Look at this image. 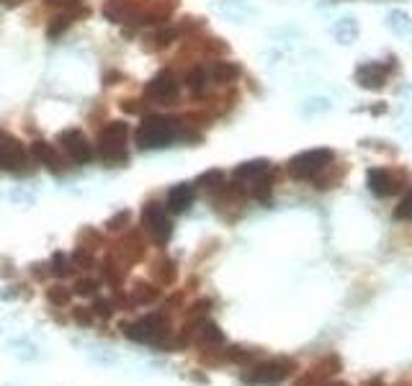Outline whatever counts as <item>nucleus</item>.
Masks as SVG:
<instances>
[{
	"instance_id": "nucleus-46",
	"label": "nucleus",
	"mask_w": 412,
	"mask_h": 386,
	"mask_svg": "<svg viewBox=\"0 0 412 386\" xmlns=\"http://www.w3.org/2000/svg\"><path fill=\"white\" fill-rule=\"evenodd\" d=\"M0 335H3V327H0Z\"/></svg>"
},
{
	"instance_id": "nucleus-45",
	"label": "nucleus",
	"mask_w": 412,
	"mask_h": 386,
	"mask_svg": "<svg viewBox=\"0 0 412 386\" xmlns=\"http://www.w3.org/2000/svg\"><path fill=\"white\" fill-rule=\"evenodd\" d=\"M405 96H407V98H412V85H410V88L405 90Z\"/></svg>"
},
{
	"instance_id": "nucleus-20",
	"label": "nucleus",
	"mask_w": 412,
	"mask_h": 386,
	"mask_svg": "<svg viewBox=\"0 0 412 386\" xmlns=\"http://www.w3.org/2000/svg\"><path fill=\"white\" fill-rule=\"evenodd\" d=\"M88 13V8H82V11H62L57 18H52V23H49V29H46V37L49 39H60L65 31L73 26V23L80 18V15Z\"/></svg>"
},
{
	"instance_id": "nucleus-34",
	"label": "nucleus",
	"mask_w": 412,
	"mask_h": 386,
	"mask_svg": "<svg viewBox=\"0 0 412 386\" xmlns=\"http://www.w3.org/2000/svg\"><path fill=\"white\" fill-rule=\"evenodd\" d=\"M88 361H90V363H96V366H106V368H108V366H116V363H119V356H116L113 350L98 348V350H93V353H90Z\"/></svg>"
},
{
	"instance_id": "nucleus-44",
	"label": "nucleus",
	"mask_w": 412,
	"mask_h": 386,
	"mask_svg": "<svg viewBox=\"0 0 412 386\" xmlns=\"http://www.w3.org/2000/svg\"><path fill=\"white\" fill-rule=\"evenodd\" d=\"M323 386H351V384H345V381H325Z\"/></svg>"
},
{
	"instance_id": "nucleus-40",
	"label": "nucleus",
	"mask_w": 412,
	"mask_h": 386,
	"mask_svg": "<svg viewBox=\"0 0 412 386\" xmlns=\"http://www.w3.org/2000/svg\"><path fill=\"white\" fill-rule=\"evenodd\" d=\"M73 317H75L80 325H90V322L96 320L93 312H90V306H75V309H73Z\"/></svg>"
},
{
	"instance_id": "nucleus-43",
	"label": "nucleus",
	"mask_w": 412,
	"mask_h": 386,
	"mask_svg": "<svg viewBox=\"0 0 412 386\" xmlns=\"http://www.w3.org/2000/svg\"><path fill=\"white\" fill-rule=\"evenodd\" d=\"M363 386H384V381L379 379V376H376V379H371V381H366V384Z\"/></svg>"
},
{
	"instance_id": "nucleus-18",
	"label": "nucleus",
	"mask_w": 412,
	"mask_h": 386,
	"mask_svg": "<svg viewBox=\"0 0 412 386\" xmlns=\"http://www.w3.org/2000/svg\"><path fill=\"white\" fill-rule=\"evenodd\" d=\"M206 70H209L211 80L219 82V85H230V82H235L240 77V65H235V62H230V60L211 62V67H206Z\"/></svg>"
},
{
	"instance_id": "nucleus-41",
	"label": "nucleus",
	"mask_w": 412,
	"mask_h": 386,
	"mask_svg": "<svg viewBox=\"0 0 412 386\" xmlns=\"http://www.w3.org/2000/svg\"><path fill=\"white\" fill-rule=\"evenodd\" d=\"M121 108L127 113H142L144 111V101H135V98H127L124 104H121Z\"/></svg>"
},
{
	"instance_id": "nucleus-31",
	"label": "nucleus",
	"mask_w": 412,
	"mask_h": 386,
	"mask_svg": "<svg viewBox=\"0 0 412 386\" xmlns=\"http://www.w3.org/2000/svg\"><path fill=\"white\" fill-rule=\"evenodd\" d=\"M270 191H273V180H270V173L268 175H263L261 180H255L250 183V196L258 201H268L270 199Z\"/></svg>"
},
{
	"instance_id": "nucleus-12",
	"label": "nucleus",
	"mask_w": 412,
	"mask_h": 386,
	"mask_svg": "<svg viewBox=\"0 0 412 386\" xmlns=\"http://www.w3.org/2000/svg\"><path fill=\"white\" fill-rule=\"evenodd\" d=\"M29 155L34 157L37 163L44 165L46 170H52V173H65L68 170V165H65V160L60 157V152L54 149V144H49V142H44V139L31 142Z\"/></svg>"
},
{
	"instance_id": "nucleus-21",
	"label": "nucleus",
	"mask_w": 412,
	"mask_h": 386,
	"mask_svg": "<svg viewBox=\"0 0 412 386\" xmlns=\"http://www.w3.org/2000/svg\"><path fill=\"white\" fill-rule=\"evenodd\" d=\"M135 13V3L132 0H106L104 6V15L111 23H124L132 18Z\"/></svg>"
},
{
	"instance_id": "nucleus-14",
	"label": "nucleus",
	"mask_w": 412,
	"mask_h": 386,
	"mask_svg": "<svg viewBox=\"0 0 412 386\" xmlns=\"http://www.w3.org/2000/svg\"><path fill=\"white\" fill-rule=\"evenodd\" d=\"M183 37V29L178 26H158V29L152 31V34H147V39H144V49L147 52H163V49H168V46L173 44V42H178V39Z\"/></svg>"
},
{
	"instance_id": "nucleus-5",
	"label": "nucleus",
	"mask_w": 412,
	"mask_h": 386,
	"mask_svg": "<svg viewBox=\"0 0 412 386\" xmlns=\"http://www.w3.org/2000/svg\"><path fill=\"white\" fill-rule=\"evenodd\" d=\"M335 163V152L330 147H315L304 149L299 155H294L286 165V170L294 180H315L325 168Z\"/></svg>"
},
{
	"instance_id": "nucleus-4",
	"label": "nucleus",
	"mask_w": 412,
	"mask_h": 386,
	"mask_svg": "<svg viewBox=\"0 0 412 386\" xmlns=\"http://www.w3.org/2000/svg\"><path fill=\"white\" fill-rule=\"evenodd\" d=\"M296 371V361L294 358H268V361H261V363L250 366L245 373H242V381L250 386H278L284 384L292 373Z\"/></svg>"
},
{
	"instance_id": "nucleus-10",
	"label": "nucleus",
	"mask_w": 412,
	"mask_h": 386,
	"mask_svg": "<svg viewBox=\"0 0 412 386\" xmlns=\"http://www.w3.org/2000/svg\"><path fill=\"white\" fill-rule=\"evenodd\" d=\"M394 57H392V65H384V62H363V65L356 67V82H358L363 90H382L389 80L392 70H397L394 65Z\"/></svg>"
},
{
	"instance_id": "nucleus-19",
	"label": "nucleus",
	"mask_w": 412,
	"mask_h": 386,
	"mask_svg": "<svg viewBox=\"0 0 412 386\" xmlns=\"http://www.w3.org/2000/svg\"><path fill=\"white\" fill-rule=\"evenodd\" d=\"M119 255H124V258L129 260V263H135V260H139L144 255V237L139 235V232H127L124 235V239L119 242Z\"/></svg>"
},
{
	"instance_id": "nucleus-35",
	"label": "nucleus",
	"mask_w": 412,
	"mask_h": 386,
	"mask_svg": "<svg viewBox=\"0 0 412 386\" xmlns=\"http://www.w3.org/2000/svg\"><path fill=\"white\" fill-rule=\"evenodd\" d=\"M155 278H158V283H170L173 278H175V268H173V260H168V258H163L160 263H155Z\"/></svg>"
},
{
	"instance_id": "nucleus-24",
	"label": "nucleus",
	"mask_w": 412,
	"mask_h": 386,
	"mask_svg": "<svg viewBox=\"0 0 412 386\" xmlns=\"http://www.w3.org/2000/svg\"><path fill=\"white\" fill-rule=\"evenodd\" d=\"M101 278H104L108 286H113V289H119L121 281H124V268H119V263H116L113 255H108V258L101 263Z\"/></svg>"
},
{
	"instance_id": "nucleus-30",
	"label": "nucleus",
	"mask_w": 412,
	"mask_h": 386,
	"mask_svg": "<svg viewBox=\"0 0 412 386\" xmlns=\"http://www.w3.org/2000/svg\"><path fill=\"white\" fill-rule=\"evenodd\" d=\"M70 258H73L75 268H80V270H90V268L96 266V258H93V253H90V247H85V245H77Z\"/></svg>"
},
{
	"instance_id": "nucleus-42",
	"label": "nucleus",
	"mask_w": 412,
	"mask_h": 386,
	"mask_svg": "<svg viewBox=\"0 0 412 386\" xmlns=\"http://www.w3.org/2000/svg\"><path fill=\"white\" fill-rule=\"evenodd\" d=\"M6 8H13V6H21V3H26V0H0Z\"/></svg>"
},
{
	"instance_id": "nucleus-1",
	"label": "nucleus",
	"mask_w": 412,
	"mask_h": 386,
	"mask_svg": "<svg viewBox=\"0 0 412 386\" xmlns=\"http://www.w3.org/2000/svg\"><path fill=\"white\" fill-rule=\"evenodd\" d=\"M175 137H178V119L163 113H147L135 132V144L142 152H152V149L170 147Z\"/></svg>"
},
{
	"instance_id": "nucleus-3",
	"label": "nucleus",
	"mask_w": 412,
	"mask_h": 386,
	"mask_svg": "<svg viewBox=\"0 0 412 386\" xmlns=\"http://www.w3.org/2000/svg\"><path fill=\"white\" fill-rule=\"evenodd\" d=\"M127 134L129 127L124 121H108L96 139V157L108 168L124 165L129 160V147H127Z\"/></svg>"
},
{
	"instance_id": "nucleus-38",
	"label": "nucleus",
	"mask_w": 412,
	"mask_h": 386,
	"mask_svg": "<svg viewBox=\"0 0 412 386\" xmlns=\"http://www.w3.org/2000/svg\"><path fill=\"white\" fill-rule=\"evenodd\" d=\"M129 219H132V211H127V208H124V211H119L116 216H111V219H108V224H106V230H108V232L124 230V224H127Z\"/></svg>"
},
{
	"instance_id": "nucleus-8",
	"label": "nucleus",
	"mask_w": 412,
	"mask_h": 386,
	"mask_svg": "<svg viewBox=\"0 0 412 386\" xmlns=\"http://www.w3.org/2000/svg\"><path fill=\"white\" fill-rule=\"evenodd\" d=\"M57 144L65 155L70 157V163L75 165H88L96 160V147L85 139V134L80 129H65V132L57 137Z\"/></svg>"
},
{
	"instance_id": "nucleus-37",
	"label": "nucleus",
	"mask_w": 412,
	"mask_h": 386,
	"mask_svg": "<svg viewBox=\"0 0 412 386\" xmlns=\"http://www.w3.org/2000/svg\"><path fill=\"white\" fill-rule=\"evenodd\" d=\"M394 219H399V222H412V191L407 193L405 199L399 201V206L394 208Z\"/></svg>"
},
{
	"instance_id": "nucleus-15",
	"label": "nucleus",
	"mask_w": 412,
	"mask_h": 386,
	"mask_svg": "<svg viewBox=\"0 0 412 386\" xmlns=\"http://www.w3.org/2000/svg\"><path fill=\"white\" fill-rule=\"evenodd\" d=\"M6 350L13 358L23 361V363H34V361H39V358L44 356L42 348H39L34 340H29V337H11V340L6 342Z\"/></svg>"
},
{
	"instance_id": "nucleus-13",
	"label": "nucleus",
	"mask_w": 412,
	"mask_h": 386,
	"mask_svg": "<svg viewBox=\"0 0 412 386\" xmlns=\"http://www.w3.org/2000/svg\"><path fill=\"white\" fill-rule=\"evenodd\" d=\"M196 201V186L191 183H175V186L168 191V201H165V208L170 214H186L188 208L194 206Z\"/></svg>"
},
{
	"instance_id": "nucleus-33",
	"label": "nucleus",
	"mask_w": 412,
	"mask_h": 386,
	"mask_svg": "<svg viewBox=\"0 0 412 386\" xmlns=\"http://www.w3.org/2000/svg\"><path fill=\"white\" fill-rule=\"evenodd\" d=\"M46 299L54 306H68L70 299H73V289H68V286H52V289H46Z\"/></svg>"
},
{
	"instance_id": "nucleus-17",
	"label": "nucleus",
	"mask_w": 412,
	"mask_h": 386,
	"mask_svg": "<svg viewBox=\"0 0 412 386\" xmlns=\"http://www.w3.org/2000/svg\"><path fill=\"white\" fill-rule=\"evenodd\" d=\"M330 34H332V39H335L337 44L351 46V44H356V39H358L361 26H358V21H356V18H351V15H345V18H340V21L332 23V29H330Z\"/></svg>"
},
{
	"instance_id": "nucleus-6",
	"label": "nucleus",
	"mask_w": 412,
	"mask_h": 386,
	"mask_svg": "<svg viewBox=\"0 0 412 386\" xmlns=\"http://www.w3.org/2000/svg\"><path fill=\"white\" fill-rule=\"evenodd\" d=\"M142 227L158 245H168L173 237V222L170 211L160 201H147L142 206Z\"/></svg>"
},
{
	"instance_id": "nucleus-32",
	"label": "nucleus",
	"mask_w": 412,
	"mask_h": 386,
	"mask_svg": "<svg viewBox=\"0 0 412 386\" xmlns=\"http://www.w3.org/2000/svg\"><path fill=\"white\" fill-rule=\"evenodd\" d=\"M90 312H93V317L96 320H108V317H113V312H116V304H113L111 299H93V306H90Z\"/></svg>"
},
{
	"instance_id": "nucleus-27",
	"label": "nucleus",
	"mask_w": 412,
	"mask_h": 386,
	"mask_svg": "<svg viewBox=\"0 0 412 386\" xmlns=\"http://www.w3.org/2000/svg\"><path fill=\"white\" fill-rule=\"evenodd\" d=\"M222 183H225V173L219 170V168H211V170L201 173V175L196 178V188H199V191H206V193H214Z\"/></svg>"
},
{
	"instance_id": "nucleus-2",
	"label": "nucleus",
	"mask_w": 412,
	"mask_h": 386,
	"mask_svg": "<svg viewBox=\"0 0 412 386\" xmlns=\"http://www.w3.org/2000/svg\"><path fill=\"white\" fill-rule=\"evenodd\" d=\"M121 335L132 342H139V345H158V348H168V340H170V322H168V312H150L135 322H127V325L121 327Z\"/></svg>"
},
{
	"instance_id": "nucleus-26",
	"label": "nucleus",
	"mask_w": 412,
	"mask_h": 386,
	"mask_svg": "<svg viewBox=\"0 0 412 386\" xmlns=\"http://www.w3.org/2000/svg\"><path fill=\"white\" fill-rule=\"evenodd\" d=\"M158 297H160V289H158V286H152V283H137L135 291H132V299H129V304L144 306V304H152V301H155Z\"/></svg>"
},
{
	"instance_id": "nucleus-29",
	"label": "nucleus",
	"mask_w": 412,
	"mask_h": 386,
	"mask_svg": "<svg viewBox=\"0 0 412 386\" xmlns=\"http://www.w3.org/2000/svg\"><path fill=\"white\" fill-rule=\"evenodd\" d=\"M330 108H332V101H330V98H323V96L307 98V101L301 104V113H304V116H323V113H327Z\"/></svg>"
},
{
	"instance_id": "nucleus-39",
	"label": "nucleus",
	"mask_w": 412,
	"mask_h": 386,
	"mask_svg": "<svg viewBox=\"0 0 412 386\" xmlns=\"http://www.w3.org/2000/svg\"><path fill=\"white\" fill-rule=\"evenodd\" d=\"M11 199H13L15 204H21V206H31V204L37 201V193L26 191V188H15V191L11 193Z\"/></svg>"
},
{
	"instance_id": "nucleus-28",
	"label": "nucleus",
	"mask_w": 412,
	"mask_h": 386,
	"mask_svg": "<svg viewBox=\"0 0 412 386\" xmlns=\"http://www.w3.org/2000/svg\"><path fill=\"white\" fill-rule=\"evenodd\" d=\"M255 358H258V350L242 348V345H230L222 353V361H230V363H253Z\"/></svg>"
},
{
	"instance_id": "nucleus-7",
	"label": "nucleus",
	"mask_w": 412,
	"mask_h": 386,
	"mask_svg": "<svg viewBox=\"0 0 412 386\" xmlns=\"http://www.w3.org/2000/svg\"><path fill=\"white\" fill-rule=\"evenodd\" d=\"M29 152L13 134L0 132V170L6 173H29Z\"/></svg>"
},
{
	"instance_id": "nucleus-36",
	"label": "nucleus",
	"mask_w": 412,
	"mask_h": 386,
	"mask_svg": "<svg viewBox=\"0 0 412 386\" xmlns=\"http://www.w3.org/2000/svg\"><path fill=\"white\" fill-rule=\"evenodd\" d=\"M98 286L101 283L96 281V278H77L75 286H73V294H77V297H98Z\"/></svg>"
},
{
	"instance_id": "nucleus-16",
	"label": "nucleus",
	"mask_w": 412,
	"mask_h": 386,
	"mask_svg": "<svg viewBox=\"0 0 412 386\" xmlns=\"http://www.w3.org/2000/svg\"><path fill=\"white\" fill-rule=\"evenodd\" d=\"M270 170H273V168H270L268 160H247V163L235 168V180H237V183H255V180H261L263 175H268Z\"/></svg>"
},
{
	"instance_id": "nucleus-11",
	"label": "nucleus",
	"mask_w": 412,
	"mask_h": 386,
	"mask_svg": "<svg viewBox=\"0 0 412 386\" xmlns=\"http://www.w3.org/2000/svg\"><path fill=\"white\" fill-rule=\"evenodd\" d=\"M399 180H402V175L387 170V168H368L366 173V186L376 199H387L392 193H397Z\"/></svg>"
},
{
	"instance_id": "nucleus-9",
	"label": "nucleus",
	"mask_w": 412,
	"mask_h": 386,
	"mask_svg": "<svg viewBox=\"0 0 412 386\" xmlns=\"http://www.w3.org/2000/svg\"><path fill=\"white\" fill-rule=\"evenodd\" d=\"M178 90H180V82H178V77L173 75V70H160V73L144 85V98H147V101H155V104L168 106L178 98Z\"/></svg>"
},
{
	"instance_id": "nucleus-25",
	"label": "nucleus",
	"mask_w": 412,
	"mask_h": 386,
	"mask_svg": "<svg viewBox=\"0 0 412 386\" xmlns=\"http://www.w3.org/2000/svg\"><path fill=\"white\" fill-rule=\"evenodd\" d=\"M77 268L73 263V258L65 253H54L52 260H49V275H57V278H68V275L75 273Z\"/></svg>"
},
{
	"instance_id": "nucleus-23",
	"label": "nucleus",
	"mask_w": 412,
	"mask_h": 386,
	"mask_svg": "<svg viewBox=\"0 0 412 386\" xmlns=\"http://www.w3.org/2000/svg\"><path fill=\"white\" fill-rule=\"evenodd\" d=\"M387 29L392 31V34H397V37H407V34H410L412 31V18L410 15L405 13V11H389V13H387Z\"/></svg>"
},
{
	"instance_id": "nucleus-22",
	"label": "nucleus",
	"mask_w": 412,
	"mask_h": 386,
	"mask_svg": "<svg viewBox=\"0 0 412 386\" xmlns=\"http://www.w3.org/2000/svg\"><path fill=\"white\" fill-rule=\"evenodd\" d=\"M183 82H186V88L191 90V93H199V96H201V93H206V88H209V70L204 65H194L186 73Z\"/></svg>"
}]
</instances>
